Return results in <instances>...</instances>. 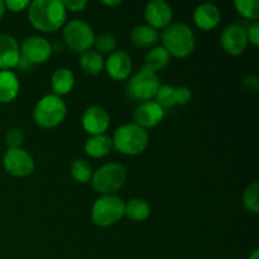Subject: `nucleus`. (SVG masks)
<instances>
[{
    "label": "nucleus",
    "instance_id": "f257e3e1",
    "mask_svg": "<svg viewBox=\"0 0 259 259\" xmlns=\"http://www.w3.org/2000/svg\"><path fill=\"white\" fill-rule=\"evenodd\" d=\"M67 10L61 0H35L28 7V19L37 30L52 33L66 24Z\"/></svg>",
    "mask_w": 259,
    "mask_h": 259
},
{
    "label": "nucleus",
    "instance_id": "f03ea898",
    "mask_svg": "<svg viewBox=\"0 0 259 259\" xmlns=\"http://www.w3.org/2000/svg\"><path fill=\"white\" fill-rule=\"evenodd\" d=\"M162 47L171 57L186 58L194 52L196 46L194 30L185 23H171L159 35Z\"/></svg>",
    "mask_w": 259,
    "mask_h": 259
},
{
    "label": "nucleus",
    "instance_id": "7ed1b4c3",
    "mask_svg": "<svg viewBox=\"0 0 259 259\" xmlns=\"http://www.w3.org/2000/svg\"><path fill=\"white\" fill-rule=\"evenodd\" d=\"M113 148L125 156H138L148 147L149 137L146 129L137 124H124L114 133Z\"/></svg>",
    "mask_w": 259,
    "mask_h": 259
},
{
    "label": "nucleus",
    "instance_id": "20e7f679",
    "mask_svg": "<svg viewBox=\"0 0 259 259\" xmlns=\"http://www.w3.org/2000/svg\"><path fill=\"white\" fill-rule=\"evenodd\" d=\"M67 106L61 96L48 94L43 96L34 106L33 119L40 128H55L60 125L66 118Z\"/></svg>",
    "mask_w": 259,
    "mask_h": 259
},
{
    "label": "nucleus",
    "instance_id": "39448f33",
    "mask_svg": "<svg viewBox=\"0 0 259 259\" xmlns=\"http://www.w3.org/2000/svg\"><path fill=\"white\" fill-rule=\"evenodd\" d=\"M126 180V169L123 164L110 162L93 172L91 185L100 195H114L123 187Z\"/></svg>",
    "mask_w": 259,
    "mask_h": 259
},
{
    "label": "nucleus",
    "instance_id": "423d86ee",
    "mask_svg": "<svg viewBox=\"0 0 259 259\" xmlns=\"http://www.w3.org/2000/svg\"><path fill=\"white\" fill-rule=\"evenodd\" d=\"M125 202L116 195H101L93 205L91 220L98 227L109 228L120 222L124 217Z\"/></svg>",
    "mask_w": 259,
    "mask_h": 259
},
{
    "label": "nucleus",
    "instance_id": "0eeeda50",
    "mask_svg": "<svg viewBox=\"0 0 259 259\" xmlns=\"http://www.w3.org/2000/svg\"><path fill=\"white\" fill-rule=\"evenodd\" d=\"M95 39V33L85 20L73 19L63 25V42L72 52L82 55L91 50Z\"/></svg>",
    "mask_w": 259,
    "mask_h": 259
},
{
    "label": "nucleus",
    "instance_id": "6e6552de",
    "mask_svg": "<svg viewBox=\"0 0 259 259\" xmlns=\"http://www.w3.org/2000/svg\"><path fill=\"white\" fill-rule=\"evenodd\" d=\"M159 83L156 72L143 67L129 80L126 85V95L134 101H149L156 96Z\"/></svg>",
    "mask_w": 259,
    "mask_h": 259
},
{
    "label": "nucleus",
    "instance_id": "1a4fd4ad",
    "mask_svg": "<svg viewBox=\"0 0 259 259\" xmlns=\"http://www.w3.org/2000/svg\"><path fill=\"white\" fill-rule=\"evenodd\" d=\"M3 164L8 174L14 177H27L34 171V159L29 152L23 148L8 149L3 158Z\"/></svg>",
    "mask_w": 259,
    "mask_h": 259
},
{
    "label": "nucleus",
    "instance_id": "9d476101",
    "mask_svg": "<svg viewBox=\"0 0 259 259\" xmlns=\"http://www.w3.org/2000/svg\"><path fill=\"white\" fill-rule=\"evenodd\" d=\"M20 55L29 61L32 65H39L45 63L46 61L50 60L52 55V47L51 43L46 38L33 35V37L27 38L23 40L22 47H20Z\"/></svg>",
    "mask_w": 259,
    "mask_h": 259
},
{
    "label": "nucleus",
    "instance_id": "9b49d317",
    "mask_svg": "<svg viewBox=\"0 0 259 259\" xmlns=\"http://www.w3.org/2000/svg\"><path fill=\"white\" fill-rule=\"evenodd\" d=\"M223 48L230 56H239L247 50V29L239 24H229L224 28L220 38Z\"/></svg>",
    "mask_w": 259,
    "mask_h": 259
},
{
    "label": "nucleus",
    "instance_id": "f8f14e48",
    "mask_svg": "<svg viewBox=\"0 0 259 259\" xmlns=\"http://www.w3.org/2000/svg\"><path fill=\"white\" fill-rule=\"evenodd\" d=\"M174 12L168 3L163 0H153L146 5L144 9V19L147 25L154 28L156 30L164 29L171 24Z\"/></svg>",
    "mask_w": 259,
    "mask_h": 259
},
{
    "label": "nucleus",
    "instance_id": "ddd939ff",
    "mask_svg": "<svg viewBox=\"0 0 259 259\" xmlns=\"http://www.w3.org/2000/svg\"><path fill=\"white\" fill-rule=\"evenodd\" d=\"M164 114H166L164 109L159 106L156 101H143L134 110V124H137V125L143 129L153 128V126L158 125L163 120Z\"/></svg>",
    "mask_w": 259,
    "mask_h": 259
},
{
    "label": "nucleus",
    "instance_id": "4468645a",
    "mask_svg": "<svg viewBox=\"0 0 259 259\" xmlns=\"http://www.w3.org/2000/svg\"><path fill=\"white\" fill-rule=\"evenodd\" d=\"M81 123H82L83 129L90 136H100V134H105V132L108 131L110 125V116L104 108L93 105L85 110Z\"/></svg>",
    "mask_w": 259,
    "mask_h": 259
},
{
    "label": "nucleus",
    "instance_id": "2eb2a0df",
    "mask_svg": "<svg viewBox=\"0 0 259 259\" xmlns=\"http://www.w3.org/2000/svg\"><path fill=\"white\" fill-rule=\"evenodd\" d=\"M104 68L106 73L115 81H123L128 78V76L133 70V63H132L131 56L124 51L118 50L110 53L108 60L105 61Z\"/></svg>",
    "mask_w": 259,
    "mask_h": 259
},
{
    "label": "nucleus",
    "instance_id": "dca6fc26",
    "mask_svg": "<svg viewBox=\"0 0 259 259\" xmlns=\"http://www.w3.org/2000/svg\"><path fill=\"white\" fill-rule=\"evenodd\" d=\"M20 58V47L13 35L0 34V71L17 67Z\"/></svg>",
    "mask_w": 259,
    "mask_h": 259
},
{
    "label": "nucleus",
    "instance_id": "f3484780",
    "mask_svg": "<svg viewBox=\"0 0 259 259\" xmlns=\"http://www.w3.org/2000/svg\"><path fill=\"white\" fill-rule=\"evenodd\" d=\"M194 22L196 27L201 30H212L222 19V13L217 5L211 3H205L199 5L194 10Z\"/></svg>",
    "mask_w": 259,
    "mask_h": 259
},
{
    "label": "nucleus",
    "instance_id": "a211bd4d",
    "mask_svg": "<svg viewBox=\"0 0 259 259\" xmlns=\"http://www.w3.org/2000/svg\"><path fill=\"white\" fill-rule=\"evenodd\" d=\"M75 86V75L70 68H58L53 72L51 77V88H52V94L61 96L67 95L72 91Z\"/></svg>",
    "mask_w": 259,
    "mask_h": 259
},
{
    "label": "nucleus",
    "instance_id": "6ab92c4d",
    "mask_svg": "<svg viewBox=\"0 0 259 259\" xmlns=\"http://www.w3.org/2000/svg\"><path fill=\"white\" fill-rule=\"evenodd\" d=\"M19 93V80L13 71H0V103H12Z\"/></svg>",
    "mask_w": 259,
    "mask_h": 259
},
{
    "label": "nucleus",
    "instance_id": "aec40b11",
    "mask_svg": "<svg viewBox=\"0 0 259 259\" xmlns=\"http://www.w3.org/2000/svg\"><path fill=\"white\" fill-rule=\"evenodd\" d=\"M131 40L139 48H152L159 40V33L147 24L137 25L131 32Z\"/></svg>",
    "mask_w": 259,
    "mask_h": 259
},
{
    "label": "nucleus",
    "instance_id": "412c9836",
    "mask_svg": "<svg viewBox=\"0 0 259 259\" xmlns=\"http://www.w3.org/2000/svg\"><path fill=\"white\" fill-rule=\"evenodd\" d=\"M113 149V139L106 134L100 136H90V138L85 142V152L88 156L93 158H101L110 153Z\"/></svg>",
    "mask_w": 259,
    "mask_h": 259
},
{
    "label": "nucleus",
    "instance_id": "4be33fe9",
    "mask_svg": "<svg viewBox=\"0 0 259 259\" xmlns=\"http://www.w3.org/2000/svg\"><path fill=\"white\" fill-rule=\"evenodd\" d=\"M80 66L83 73L89 76H96L104 70L105 61L100 53L96 52L95 50H89L81 55Z\"/></svg>",
    "mask_w": 259,
    "mask_h": 259
},
{
    "label": "nucleus",
    "instance_id": "5701e85b",
    "mask_svg": "<svg viewBox=\"0 0 259 259\" xmlns=\"http://www.w3.org/2000/svg\"><path fill=\"white\" fill-rule=\"evenodd\" d=\"M169 61H171V56L168 55V52L162 46H154L147 53L144 67L153 71V72H157V71L166 68Z\"/></svg>",
    "mask_w": 259,
    "mask_h": 259
},
{
    "label": "nucleus",
    "instance_id": "b1692460",
    "mask_svg": "<svg viewBox=\"0 0 259 259\" xmlns=\"http://www.w3.org/2000/svg\"><path fill=\"white\" fill-rule=\"evenodd\" d=\"M151 214V206L143 199H132L125 202L124 215L133 222H143Z\"/></svg>",
    "mask_w": 259,
    "mask_h": 259
},
{
    "label": "nucleus",
    "instance_id": "393cba45",
    "mask_svg": "<svg viewBox=\"0 0 259 259\" xmlns=\"http://www.w3.org/2000/svg\"><path fill=\"white\" fill-rule=\"evenodd\" d=\"M93 168H91L90 163L82 158H77L72 162L71 164V176L75 181L80 182V184H88L91 181L93 177Z\"/></svg>",
    "mask_w": 259,
    "mask_h": 259
},
{
    "label": "nucleus",
    "instance_id": "a878e982",
    "mask_svg": "<svg viewBox=\"0 0 259 259\" xmlns=\"http://www.w3.org/2000/svg\"><path fill=\"white\" fill-rule=\"evenodd\" d=\"M154 99H156L154 101L163 109L174 108L177 105L176 88L171 85H161Z\"/></svg>",
    "mask_w": 259,
    "mask_h": 259
},
{
    "label": "nucleus",
    "instance_id": "bb28decb",
    "mask_svg": "<svg viewBox=\"0 0 259 259\" xmlns=\"http://www.w3.org/2000/svg\"><path fill=\"white\" fill-rule=\"evenodd\" d=\"M243 205L253 214L259 212V182H253L243 192Z\"/></svg>",
    "mask_w": 259,
    "mask_h": 259
},
{
    "label": "nucleus",
    "instance_id": "cd10ccee",
    "mask_svg": "<svg viewBox=\"0 0 259 259\" xmlns=\"http://www.w3.org/2000/svg\"><path fill=\"white\" fill-rule=\"evenodd\" d=\"M234 7L237 12L245 19L257 20L259 18L258 0H235Z\"/></svg>",
    "mask_w": 259,
    "mask_h": 259
},
{
    "label": "nucleus",
    "instance_id": "c85d7f7f",
    "mask_svg": "<svg viewBox=\"0 0 259 259\" xmlns=\"http://www.w3.org/2000/svg\"><path fill=\"white\" fill-rule=\"evenodd\" d=\"M94 47L98 53L103 55H110L115 51L116 47V40L109 33H100V34L95 35L94 39Z\"/></svg>",
    "mask_w": 259,
    "mask_h": 259
},
{
    "label": "nucleus",
    "instance_id": "c756f323",
    "mask_svg": "<svg viewBox=\"0 0 259 259\" xmlns=\"http://www.w3.org/2000/svg\"><path fill=\"white\" fill-rule=\"evenodd\" d=\"M23 141H24V136H23V132L20 129H9L5 134V144L8 146V149L20 148Z\"/></svg>",
    "mask_w": 259,
    "mask_h": 259
},
{
    "label": "nucleus",
    "instance_id": "7c9ffc66",
    "mask_svg": "<svg viewBox=\"0 0 259 259\" xmlns=\"http://www.w3.org/2000/svg\"><path fill=\"white\" fill-rule=\"evenodd\" d=\"M29 4L30 2H28V0H7V2H4L5 9L13 13H20L28 9Z\"/></svg>",
    "mask_w": 259,
    "mask_h": 259
},
{
    "label": "nucleus",
    "instance_id": "2f4dec72",
    "mask_svg": "<svg viewBox=\"0 0 259 259\" xmlns=\"http://www.w3.org/2000/svg\"><path fill=\"white\" fill-rule=\"evenodd\" d=\"M192 98V93L189 88L186 86H180L176 88V100L177 105H185V104L189 103Z\"/></svg>",
    "mask_w": 259,
    "mask_h": 259
},
{
    "label": "nucleus",
    "instance_id": "473e14b6",
    "mask_svg": "<svg viewBox=\"0 0 259 259\" xmlns=\"http://www.w3.org/2000/svg\"><path fill=\"white\" fill-rule=\"evenodd\" d=\"M247 37L248 42L252 43L253 46L258 47L259 46V23L258 20L253 22L252 24L249 25V28L247 29Z\"/></svg>",
    "mask_w": 259,
    "mask_h": 259
},
{
    "label": "nucleus",
    "instance_id": "72a5a7b5",
    "mask_svg": "<svg viewBox=\"0 0 259 259\" xmlns=\"http://www.w3.org/2000/svg\"><path fill=\"white\" fill-rule=\"evenodd\" d=\"M63 5H65L66 10L76 13L82 12L88 5V2L86 0H66V2H63Z\"/></svg>",
    "mask_w": 259,
    "mask_h": 259
},
{
    "label": "nucleus",
    "instance_id": "f704fd0d",
    "mask_svg": "<svg viewBox=\"0 0 259 259\" xmlns=\"http://www.w3.org/2000/svg\"><path fill=\"white\" fill-rule=\"evenodd\" d=\"M244 88L245 90L255 93L259 88V80L257 76H248L244 78Z\"/></svg>",
    "mask_w": 259,
    "mask_h": 259
},
{
    "label": "nucleus",
    "instance_id": "c9c22d12",
    "mask_svg": "<svg viewBox=\"0 0 259 259\" xmlns=\"http://www.w3.org/2000/svg\"><path fill=\"white\" fill-rule=\"evenodd\" d=\"M32 66L33 65L29 62V61L25 60V58L20 55V58H19V61H18V65H17V67L19 68L20 71H23V72H27V71H29L30 68H32Z\"/></svg>",
    "mask_w": 259,
    "mask_h": 259
},
{
    "label": "nucleus",
    "instance_id": "e433bc0d",
    "mask_svg": "<svg viewBox=\"0 0 259 259\" xmlns=\"http://www.w3.org/2000/svg\"><path fill=\"white\" fill-rule=\"evenodd\" d=\"M101 4L106 5V7H118V5L123 4V2L121 0H103Z\"/></svg>",
    "mask_w": 259,
    "mask_h": 259
},
{
    "label": "nucleus",
    "instance_id": "4c0bfd02",
    "mask_svg": "<svg viewBox=\"0 0 259 259\" xmlns=\"http://www.w3.org/2000/svg\"><path fill=\"white\" fill-rule=\"evenodd\" d=\"M248 259H259V249L253 250V253L248 257Z\"/></svg>",
    "mask_w": 259,
    "mask_h": 259
},
{
    "label": "nucleus",
    "instance_id": "58836bf2",
    "mask_svg": "<svg viewBox=\"0 0 259 259\" xmlns=\"http://www.w3.org/2000/svg\"><path fill=\"white\" fill-rule=\"evenodd\" d=\"M4 13H5L4 2H2V0H0V19H2V17L4 15Z\"/></svg>",
    "mask_w": 259,
    "mask_h": 259
}]
</instances>
